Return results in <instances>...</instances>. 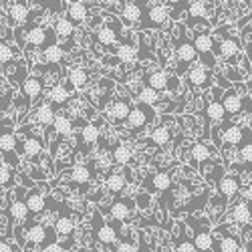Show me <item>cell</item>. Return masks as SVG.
I'll return each mask as SVG.
<instances>
[{
  "instance_id": "cell-5",
  "label": "cell",
  "mask_w": 252,
  "mask_h": 252,
  "mask_svg": "<svg viewBox=\"0 0 252 252\" xmlns=\"http://www.w3.org/2000/svg\"><path fill=\"white\" fill-rule=\"evenodd\" d=\"M222 131H224V145H246L252 141V133L246 127H240L236 123H226L222 125Z\"/></svg>"
},
{
  "instance_id": "cell-53",
  "label": "cell",
  "mask_w": 252,
  "mask_h": 252,
  "mask_svg": "<svg viewBox=\"0 0 252 252\" xmlns=\"http://www.w3.org/2000/svg\"><path fill=\"white\" fill-rule=\"evenodd\" d=\"M43 252H65V246H61L59 242H53L49 246H43Z\"/></svg>"
},
{
  "instance_id": "cell-45",
  "label": "cell",
  "mask_w": 252,
  "mask_h": 252,
  "mask_svg": "<svg viewBox=\"0 0 252 252\" xmlns=\"http://www.w3.org/2000/svg\"><path fill=\"white\" fill-rule=\"evenodd\" d=\"M170 139H172V131L165 127V125H161V127H156L154 129V133H152V141L156 143V145H165V143H170Z\"/></svg>"
},
{
  "instance_id": "cell-46",
  "label": "cell",
  "mask_w": 252,
  "mask_h": 252,
  "mask_svg": "<svg viewBox=\"0 0 252 252\" xmlns=\"http://www.w3.org/2000/svg\"><path fill=\"white\" fill-rule=\"evenodd\" d=\"M188 14L192 18H204L208 14V2H188Z\"/></svg>"
},
{
  "instance_id": "cell-47",
  "label": "cell",
  "mask_w": 252,
  "mask_h": 252,
  "mask_svg": "<svg viewBox=\"0 0 252 252\" xmlns=\"http://www.w3.org/2000/svg\"><path fill=\"white\" fill-rule=\"evenodd\" d=\"M14 176H12V170H10V165L6 163H0V186L2 188H10L14 182Z\"/></svg>"
},
{
  "instance_id": "cell-37",
  "label": "cell",
  "mask_w": 252,
  "mask_h": 252,
  "mask_svg": "<svg viewBox=\"0 0 252 252\" xmlns=\"http://www.w3.org/2000/svg\"><path fill=\"white\" fill-rule=\"evenodd\" d=\"M190 152H192V159L196 163H204V161H208L210 158H212V148H208V145H204L200 141L192 145Z\"/></svg>"
},
{
  "instance_id": "cell-24",
  "label": "cell",
  "mask_w": 252,
  "mask_h": 252,
  "mask_svg": "<svg viewBox=\"0 0 252 252\" xmlns=\"http://www.w3.org/2000/svg\"><path fill=\"white\" fill-rule=\"evenodd\" d=\"M53 31H55L57 40H71L73 34H75V25L71 23L67 16H61V18H57Z\"/></svg>"
},
{
  "instance_id": "cell-10",
  "label": "cell",
  "mask_w": 252,
  "mask_h": 252,
  "mask_svg": "<svg viewBox=\"0 0 252 252\" xmlns=\"http://www.w3.org/2000/svg\"><path fill=\"white\" fill-rule=\"evenodd\" d=\"M89 85V71L81 65H75L69 69V77H67V85H63L69 93L73 89H85Z\"/></svg>"
},
{
  "instance_id": "cell-49",
  "label": "cell",
  "mask_w": 252,
  "mask_h": 252,
  "mask_svg": "<svg viewBox=\"0 0 252 252\" xmlns=\"http://www.w3.org/2000/svg\"><path fill=\"white\" fill-rule=\"evenodd\" d=\"M240 159L246 163H252V141L240 148Z\"/></svg>"
},
{
  "instance_id": "cell-11",
  "label": "cell",
  "mask_w": 252,
  "mask_h": 252,
  "mask_svg": "<svg viewBox=\"0 0 252 252\" xmlns=\"http://www.w3.org/2000/svg\"><path fill=\"white\" fill-rule=\"evenodd\" d=\"M129 111H131V101L127 99H119V101H113L109 107H107V119L115 125L119 123H125L129 117Z\"/></svg>"
},
{
  "instance_id": "cell-52",
  "label": "cell",
  "mask_w": 252,
  "mask_h": 252,
  "mask_svg": "<svg viewBox=\"0 0 252 252\" xmlns=\"http://www.w3.org/2000/svg\"><path fill=\"white\" fill-rule=\"evenodd\" d=\"M180 89V77L176 75V77H172L170 75V79H167V89L165 91H178Z\"/></svg>"
},
{
  "instance_id": "cell-15",
  "label": "cell",
  "mask_w": 252,
  "mask_h": 252,
  "mask_svg": "<svg viewBox=\"0 0 252 252\" xmlns=\"http://www.w3.org/2000/svg\"><path fill=\"white\" fill-rule=\"evenodd\" d=\"M220 103H222V107H224L226 115H238V113L242 111V105H244L242 97H240V95H238L234 89H228V91H224V93H222Z\"/></svg>"
},
{
  "instance_id": "cell-9",
  "label": "cell",
  "mask_w": 252,
  "mask_h": 252,
  "mask_svg": "<svg viewBox=\"0 0 252 252\" xmlns=\"http://www.w3.org/2000/svg\"><path fill=\"white\" fill-rule=\"evenodd\" d=\"M16 145H18V139H16V135L12 131H2L0 133V154L6 158V165H10V167L18 165Z\"/></svg>"
},
{
  "instance_id": "cell-57",
  "label": "cell",
  "mask_w": 252,
  "mask_h": 252,
  "mask_svg": "<svg viewBox=\"0 0 252 252\" xmlns=\"http://www.w3.org/2000/svg\"><path fill=\"white\" fill-rule=\"evenodd\" d=\"M248 226H250V230H252V218H250V222H248Z\"/></svg>"
},
{
  "instance_id": "cell-18",
  "label": "cell",
  "mask_w": 252,
  "mask_h": 252,
  "mask_svg": "<svg viewBox=\"0 0 252 252\" xmlns=\"http://www.w3.org/2000/svg\"><path fill=\"white\" fill-rule=\"evenodd\" d=\"M25 204H27V208H29V214L36 216V214H40V212H45V208H47V198L40 194L36 188H31V190H27Z\"/></svg>"
},
{
  "instance_id": "cell-1",
  "label": "cell",
  "mask_w": 252,
  "mask_h": 252,
  "mask_svg": "<svg viewBox=\"0 0 252 252\" xmlns=\"http://www.w3.org/2000/svg\"><path fill=\"white\" fill-rule=\"evenodd\" d=\"M176 29L180 31V43L176 45L174 55H176V61H178L176 73H178V77H180V75H184V73H188V71L192 69V65L198 61V53H196L194 43L186 36V27H184V25H178Z\"/></svg>"
},
{
  "instance_id": "cell-40",
  "label": "cell",
  "mask_w": 252,
  "mask_h": 252,
  "mask_svg": "<svg viewBox=\"0 0 252 252\" xmlns=\"http://www.w3.org/2000/svg\"><path fill=\"white\" fill-rule=\"evenodd\" d=\"M71 180L75 184H87L91 180V170L87 165L77 163V165H73V170H71Z\"/></svg>"
},
{
  "instance_id": "cell-35",
  "label": "cell",
  "mask_w": 252,
  "mask_h": 252,
  "mask_svg": "<svg viewBox=\"0 0 252 252\" xmlns=\"http://www.w3.org/2000/svg\"><path fill=\"white\" fill-rule=\"evenodd\" d=\"M65 47H61L59 43L57 45H51V47H47L45 51H43V55H45V61L49 63V65H59V63L65 59Z\"/></svg>"
},
{
  "instance_id": "cell-29",
  "label": "cell",
  "mask_w": 252,
  "mask_h": 252,
  "mask_svg": "<svg viewBox=\"0 0 252 252\" xmlns=\"http://www.w3.org/2000/svg\"><path fill=\"white\" fill-rule=\"evenodd\" d=\"M53 129H55V133H59L61 137H69V135L73 133V121H71V117H67L65 113L57 115L55 121H53Z\"/></svg>"
},
{
  "instance_id": "cell-31",
  "label": "cell",
  "mask_w": 252,
  "mask_h": 252,
  "mask_svg": "<svg viewBox=\"0 0 252 252\" xmlns=\"http://www.w3.org/2000/svg\"><path fill=\"white\" fill-rule=\"evenodd\" d=\"M53 230H55L57 236L71 238V236H73V230H75V222H73V218H69V216H61V218H57Z\"/></svg>"
},
{
  "instance_id": "cell-34",
  "label": "cell",
  "mask_w": 252,
  "mask_h": 252,
  "mask_svg": "<svg viewBox=\"0 0 252 252\" xmlns=\"http://www.w3.org/2000/svg\"><path fill=\"white\" fill-rule=\"evenodd\" d=\"M174 250L176 252H198L196 246H194V240L186 234L184 224H180V238L174 242Z\"/></svg>"
},
{
  "instance_id": "cell-22",
  "label": "cell",
  "mask_w": 252,
  "mask_h": 252,
  "mask_svg": "<svg viewBox=\"0 0 252 252\" xmlns=\"http://www.w3.org/2000/svg\"><path fill=\"white\" fill-rule=\"evenodd\" d=\"M67 18L71 23H85L87 20V14H89V2H67Z\"/></svg>"
},
{
  "instance_id": "cell-33",
  "label": "cell",
  "mask_w": 252,
  "mask_h": 252,
  "mask_svg": "<svg viewBox=\"0 0 252 252\" xmlns=\"http://www.w3.org/2000/svg\"><path fill=\"white\" fill-rule=\"evenodd\" d=\"M133 159V148L127 143H121L113 150V161L119 165H127Z\"/></svg>"
},
{
  "instance_id": "cell-3",
  "label": "cell",
  "mask_w": 252,
  "mask_h": 252,
  "mask_svg": "<svg viewBox=\"0 0 252 252\" xmlns=\"http://www.w3.org/2000/svg\"><path fill=\"white\" fill-rule=\"evenodd\" d=\"M148 4V12H143L141 23L137 25L141 31H152V29H163L170 20V12H167V4L161 2H145Z\"/></svg>"
},
{
  "instance_id": "cell-50",
  "label": "cell",
  "mask_w": 252,
  "mask_h": 252,
  "mask_svg": "<svg viewBox=\"0 0 252 252\" xmlns=\"http://www.w3.org/2000/svg\"><path fill=\"white\" fill-rule=\"evenodd\" d=\"M115 252H139L133 242H121L115 246Z\"/></svg>"
},
{
  "instance_id": "cell-13",
  "label": "cell",
  "mask_w": 252,
  "mask_h": 252,
  "mask_svg": "<svg viewBox=\"0 0 252 252\" xmlns=\"http://www.w3.org/2000/svg\"><path fill=\"white\" fill-rule=\"evenodd\" d=\"M218 192L224 200H232L240 192V178L238 176H220L218 180Z\"/></svg>"
},
{
  "instance_id": "cell-8",
  "label": "cell",
  "mask_w": 252,
  "mask_h": 252,
  "mask_svg": "<svg viewBox=\"0 0 252 252\" xmlns=\"http://www.w3.org/2000/svg\"><path fill=\"white\" fill-rule=\"evenodd\" d=\"M186 81L192 89H200V91H206L208 87H212V75L202 65H192V69L186 75Z\"/></svg>"
},
{
  "instance_id": "cell-26",
  "label": "cell",
  "mask_w": 252,
  "mask_h": 252,
  "mask_svg": "<svg viewBox=\"0 0 252 252\" xmlns=\"http://www.w3.org/2000/svg\"><path fill=\"white\" fill-rule=\"evenodd\" d=\"M230 214H232V220H234L238 226H248V222H250V218H252V206L246 204V202H236Z\"/></svg>"
},
{
  "instance_id": "cell-48",
  "label": "cell",
  "mask_w": 252,
  "mask_h": 252,
  "mask_svg": "<svg viewBox=\"0 0 252 252\" xmlns=\"http://www.w3.org/2000/svg\"><path fill=\"white\" fill-rule=\"evenodd\" d=\"M12 59H14V51L8 45L0 43V65H8Z\"/></svg>"
},
{
  "instance_id": "cell-41",
  "label": "cell",
  "mask_w": 252,
  "mask_h": 252,
  "mask_svg": "<svg viewBox=\"0 0 252 252\" xmlns=\"http://www.w3.org/2000/svg\"><path fill=\"white\" fill-rule=\"evenodd\" d=\"M10 214L16 222H25L29 218V208L25 204V200H12L10 204Z\"/></svg>"
},
{
  "instance_id": "cell-36",
  "label": "cell",
  "mask_w": 252,
  "mask_h": 252,
  "mask_svg": "<svg viewBox=\"0 0 252 252\" xmlns=\"http://www.w3.org/2000/svg\"><path fill=\"white\" fill-rule=\"evenodd\" d=\"M137 103H143V105H150V107H156V105L159 103V93L154 91L152 87L143 85L137 93Z\"/></svg>"
},
{
  "instance_id": "cell-42",
  "label": "cell",
  "mask_w": 252,
  "mask_h": 252,
  "mask_svg": "<svg viewBox=\"0 0 252 252\" xmlns=\"http://www.w3.org/2000/svg\"><path fill=\"white\" fill-rule=\"evenodd\" d=\"M115 55H117V59H119L121 63H131V61H135V57H137V49H135V45L125 43V45L117 47Z\"/></svg>"
},
{
  "instance_id": "cell-4",
  "label": "cell",
  "mask_w": 252,
  "mask_h": 252,
  "mask_svg": "<svg viewBox=\"0 0 252 252\" xmlns=\"http://www.w3.org/2000/svg\"><path fill=\"white\" fill-rule=\"evenodd\" d=\"M156 119V109L154 107H150V105H143V103H137L135 107H131V111H129V117H127V127L131 129V131H141V129H145L148 125L152 123Z\"/></svg>"
},
{
  "instance_id": "cell-12",
  "label": "cell",
  "mask_w": 252,
  "mask_h": 252,
  "mask_svg": "<svg viewBox=\"0 0 252 252\" xmlns=\"http://www.w3.org/2000/svg\"><path fill=\"white\" fill-rule=\"evenodd\" d=\"M103 212H107L117 222H123V220H127L133 214V202H127V200L119 198V200L111 202L107 208H103Z\"/></svg>"
},
{
  "instance_id": "cell-17",
  "label": "cell",
  "mask_w": 252,
  "mask_h": 252,
  "mask_svg": "<svg viewBox=\"0 0 252 252\" xmlns=\"http://www.w3.org/2000/svg\"><path fill=\"white\" fill-rule=\"evenodd\" d=\"M240 53L238 40L232 36H224L220 43H214V57H224V59H234Z\"/></svg>"
},
{
  "instance_id": "cell-39",
  "label": "cell",
  "mask_w": 252,
  "mask_h": 252,
  "mask_svg": "<svg viewBox=\"0 0 252 252\" xmlns=\"http://www.w3.org/2000/svg\"><path fill=\"white\" fill-rule=\"evenodd\" d=\"M218 230H220V232H224V226H220ZM224 234H226V236L220 240V252H238V250H240L238 238L232 236V234H228V232H224Z\"/></svg>"
},
{
  "instance_id": "cell-38",
  "label": "cell",
  "mask_w": 252,
  "mask_h": 252,
  "mask_svg": "<svg viewBox=\"0 0 252 252\" xmlns=\"http://www.w3.org/2000/svg\"><path fill=\"white\" fill-rule=\"evenodd\" d=\"M67 99H69V91L63 87V85H53V87H51V91H49V101H51L53 107H59V105L67 103Z\"/></svg>"
},
{
  "instance_id": "cell-55",
  "label": "cell",
  "mask_w": 252,
  "mask_h": 252,
  "mask_svg": "<svg viewBox=\"0 0 252 252\" xmlns=\"http://www.w3.org/2000/svg\"><path fill=\"white\" fill-rule=\"evenodd\" d=\"M0 252H12V246L6 242H0Z\"/></svg>"
},
{
  "instance_id": "cell-16",
  "label": "cell",
  "mask_w": 252,
  "mask_h": 252,
  "mask_svg": "<svg viewBox=\"0 0 252 252\" xmlns=\"http://www.w3.org/2000/svg\"><path fill=\"white\" fill-rule=\"evenodd\" d=\"M49 230L51 228H47L45 224H32L27 230V238H29L31 244H45V246H49V244H53V242H49V236L51 238L57 236L55 232H49Z\"/></svg>"
},
{
  "instance_id": "cell-20",
  "label": "cell",
  "mask_w": 252,
  "mask_h": 252,
  "mask_svg": "<svg viewBox=\"0 0 252 252\" xmlns=\"http://www.w3.org/2000/svg\"><path fill=\"white\" fill-rule=\"evenodd\" d=\"M97 43H101L103 47H111L113 43L119 40V23L115 25H103L97 32H95Z\"/></svg>"
},
{
  "instance_id": "cell-19",
  "label": "cell",
  "mask_w": 252,
  "mask_h": 252,
  "mask_svg": "<svg viewBox=\"0 0 252 252\" xmlns=\"http://www.w3.org/2000/svg\"><path fill=\"white\" fill-rule=\"evenodd\" d=\"M143 2H123L121 20L123 25H139L143 18Z\"/></svg>"
},
{
  "instance_id": "cell-30",
  "label": "cell",
  "mask_w": 252,
  "mask_h": 252,
  "mask_svg": "<svg viewBox=\"0 0 252 252\" xmlns=\"http://www.w3.org/2000/svg\"><path fill=\"white\" fill-rule=\"evenodd\" d=\"M167 79H170V75H167L165 71H154L148 75V87H152L154 91H165L167 89Z\"/></svg>"
},
{
  "instance_id": "cell-44",
  "label": "cell",
  "mask_w": 252,
  "mask_h": 252,
  "mask_svg": "<svg viewBox=\"0 0 252 252\" xmlns=\"http://www.w3.org/2000/svg\"><path fill=\"white\" fill-rule=\"evenodd\" d=\"M105 186H107V190L111 194H121L123 188H125V178L121 174H109L107 176V182H105Z\"/></svg>"
},
{
  "instance_id": "cell-54",
  "label": "cell",
  "mask_w": 252,
  "mask_h": 252,
  "mask_svg": "<svg viewBox=\"0 0 252 252\" xmlns=\"http://www.w3.org/2000/svg\"><path fill=\"white\" fill-rule=\"evenodd\" d=\"M244 198H246V200H244L246 204H252V184H250V186L246 188V192H244Z\"/></svg>"
},
{
  "instance_id": "cell-21",
  "label": "cell",
  "mask_w": 252,
  "mask_h": 252,
  "mask_svg": "<svg viewBox=\"0 0 252 252\" xmlns=\"http://www.w3.org/2000/svg\"><path fill=\"white\" fill-rule=\"evenodd\" d=\"M194 246H196V250L198 252H212V244H214V236H212V232H210L208 228H204V226H200V228H196V232H194Z\"/></svg>"
},
{
  "instance_id": "cell-7",
  "label": "cell",
  "mask_w": 252,
  "mask_h": 252,
  "mask_svg": "<svg viewBox=\"0 0 252 252\" xmlns=\"http://www.w3.org/2000/svg\"><path fill=\"white\" fill-rule=\"evenodd\" d=\"M27 40L31 47H51L57 45V36L53 29H45V27H32L27 32Z\"/></svg>"
},
{
  "instance_id": "cell-43",
  "label": "cell",
  "mask_w": 252,
  "mask_h": 252,
  "mask_svg": "<svg viewBox=\"0 0 252 252\" xmlns=\"http://www.w3.org/2000/svg\"><path fill=\"white\" fill-rule=\"evenodd\" d=\"M81 137H83V141H85L87 145H93V143L99 141L101 131H99V127L95 123H87L85 127H83V131H81Z\"/></svg>"
},
{
  "instance_id": "cell-25",
  "label": "cell",
  "mask_w": 252,
  "mask_h": 252,
  "mask_svg": "<svg viewBox=\"0 0 252 252\" xmlns=\"http://www.w3.org/2000/svg\"><path fill=\"white\" fill-rule=\"evenodd\" d=\"M148 186H150V190H154V192H167L172 188L170 172H158V174H154L148 180Z\"/></svg>"
},
{
  "instance_id": "cell-6",
  "label": "cell",
  "mask_w": 252,
  "mask_h": 252,
  "mask_svg": "<svg viewBox=\"0 0 252 252\" xmlns=\"http://www.w3.org/2000/svg\"><path fill=\"white\" fill-rule=\"evenodd\" d=\"M93 228H95V238H97L101 244L109 246V248L117 246V232H115V230H113L109 224H105L101 212H95V214H93Z\"/></svg>"
},
{
  "instance_id": "cell-27",
  "label": "cell",
  "mask_w": 252,
  "mask_h": 252,
  "mask_svg": "<svg viewBox=\"0 0 252 252\" xmlns=\"http://www.w3.org/2000/svg\"><path fill=\"white\" fill-rule=\"evenodd\" d=\"M16 150H18V154H25V156H29V158H38L40 154H43V143H40V139H36V137H29L23 145H16Z\"/></svg>"
},
{
  "instance_id": "cell-28",
  "label": "cell",
  "mask_w": 252,
  "mask_h": 252,
  "mask_svg": "<svg viewBox=\"0 0 252 252\" xmlns=\"http://www.w3.org/2000/svg\"><path fill=\"white\" fill-rule=\"evenodd\" d=\"M55 117H57V113H55V107L51 103H43V105H38L36 107V113H34V119L40 123V125H53V121H55Z\"/></svg>"
},
{
  "instance_id": "cell-51",
  "label": "cell",
  "mask_w": 252,
  "mask_h": 252,
  "mask_svg": "<svg viewBox=\"0 0 252 252\" xmlns=\"http://www.w3.org/2000/svg\"><path fill=\"white\" fill-rule=\"evenodd\" d=\"M135 202H137V206H139V208H148V206H150V202H152V196H150L148 192H145V194H137Z\"/></svg>"
},
{
  "instance_id": "cell-23",
  "label": "cell",
  "mask_w": 252,
  "mask_h": 252,
  "mask_svg": "<svg viewBox=\"0 0 252 252\" xmlns=\"http://www.w3.org/2000/svg\"><path fill=\"white\" fill-rule=\"evenodd\" d=\"M29 14H31V8L25 2H12L10 8H8V18H10V23L16 25V27H23L29 20Z\"/></svg>"
},
{
  "instance_id": "cell-56",
  "label": "cell",
  "mask_w": 252,
  "mask_h": 252,
  "mask_svg": "<svg viewBox=\"0 0 252 252\" xmlns=\"http://www.w3.org/2000/svg\"><path fill=\"white\" fill-rule=\"evenodd\" d=\"M248 23H250V25H248V31H250V32H252V18H250V20H248Z\"/></svg>"
},
{
  "instance_id": "cell-14",
  "label": "cell",
  "mask_w": 252,
  "mask_h": 252,
  "mask_svg": "<svg viewBox=\"0 0 252 252\" xmlns=\"http://www.w3.org/2000/svg\"><path fill=\"white\" fill-rule=\"evenodd\" d=\"M23 95H25V103H32L34 99L40 97V93H43V79L36 77V75H29L25 81H23Z\"/></svg>"
},
{
  "instance_id": "cell-2",
  "label": "cell",
  "mask_w": 252,
  "mask_h": 252,
  "mask_svg": "<svg viewBox=\"0 0 252 252\" xmlns=\"http://www.w3.org/2000/svg\"><path fill=\"white\" fill-rule=\"evenodd\" d=\"M194 47L198 53V61L204 69H216V57H214V36L210 31L194 32Z\"/></svg>"
},
{
  "instance_id": "cell-58",
  "label": "cell",
  "mask_w": 252,
  "mask_h": 252,
  "mask_svg": "<svg viewBox=\"0 0 252 252\" xmlns=\"http://www.w3.org/2000/svg\"><path fill=\"white\" fill-rule=\"evenodd\" d=\"M250 133H252V125H250Z\"/></svg>"
},
{
  "instance_id": "cell-32",
  "label": "cell",
  "mask_w": 252,
  "mask_h": 252,
  "mask_svg": "<svg viewBox=\"0 0 252 252\" xmlns=\"http://www.w3.org/2000/svg\"><path fill=\"white\" fill-rule=\"evenodd\" d=\"M206 117L212 123H222L226 119V111L222 107V103L220 101H210L206 105Z\"/></svg>"
}]
</instances>
